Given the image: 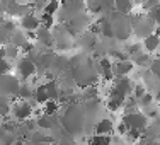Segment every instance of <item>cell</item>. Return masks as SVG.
<instances>
[{
    "label": "cell",
    "instance_id": "4316f807",
    "mask_svg": "<svg viewBox=\"0 0 160 145\" xmlns=\"http://www.w3.org/2000/svg\"><path fill=\"white\" fill-rule=\"evenodd\" d=\"M114 132H118L121 137H126V133H128V127L123 123V121H121V123H118V127H114Z\"/></svg>",
    "mask_w": 160,
    "mask_h": 145
},
{
    "label": "cell",
    "instance_id": "e0dca14e",
    "mask_svg": "<svg viewBox=\"0 0 160 145\" xmlns=\"http://www.w3.org/2000/svg\"><path fill=\"white\" fill-rule=\"evenodd\" d=\"M89 145H112V137H108V135H92L89 138Z\"/></svg>",
    "mask_w": 160,
    "mask_h": 145
},
{
    "label": "cell",
    "instance_id": "4dcf8cb0",
    "mask_svg": "<svg viewBox=\"0 0 160 145\" xmlns=\"http://www.w3.org/2000/svg\"><path fill=\"white\" fill-rule=\"evenodd\" d=\"M12 145H24V142H22L21 138H17V140H16V142H14Z\"/></svg>",
    "mask_w": 160,
    "mask_h": 145
},
{
    "label": "cell",
    "instance_id": "f1b7e54d",
    "mask_svg": "<svg viewBox=\"0 0 160 145\" xmlns=\"http://www.w3.org/2000/svg\"><path fill=\"white\" fill-rule=\"evenodd\" d=\"M5 46H0V60H2V58H5Z\"/></svg>",
    "mask_w": 160,
    "mask_h": 145
},
{
    "label": "cell",
    "instance_id": "7402d4cb",
    "mask_svg": "<svg viewBox=\"0 0 160 145\" xmlns=\"http://www.w3.org/2000/svg\"><path fill=\"white\" fill-rule=\"evenodd\" d=\"M145 94H147V89H145V85H142V84H135L133 85V92H131V96L135 97V99H142Z\"/></svg>",
    "mask_w": 160,
    "mask_h": 145
},
{
    "label": "cell",
    "instance_id": "4fadbf2b",
    "mask_svg": "<svg viewBox=\"0 0 160 145\" xmlns=\"http://www.w3.org/2000/svg\"><path fill=\"white\" fill-rule=\"evenodd\" d=\"M17 97H19V101H28L29 102V99L34 97V89L29 84H22L19 92H17Z\"/></svg>",
    "mask_w": 160,
    "mask_h": 145
},
{
    "label": "cell",
    "instance_id": "2e32d148",
    "mask_svg": "<svg viewBox=\"0 0 160 145\" xmlns=\"http://www.w3.org/2000/svg\"><path fill=\"white\" fill-rule=\"evenodd\" d=\"M58 109H60L58 101H48L46 104H43V114L44 116H56Z\"/></svg>",
    "mask_w": 160,
    "mask_h": 145
},
{
    "label": "cell",
    "instance_id": "d6a6232c",
    "mask_svg": "<svg viewBox=\"0 0 160 145\" xmlns=\"http://www.w3.org/2000/svg\"><path fill=\"white\" fill-rule=\"evenodd\" d=\"M157 60H160V49L157 51Z\"/></svg>",
    "mask_w": 160,
    "mask_h": 145
},
{
    "label": "cell",
    "instance_id": "9a60e30c",
    "mask_svg": "<svg viewBox=\"0 0 160 145\" xmlns=\"http://www.w3.org/2000/svg\"><path fill=\"white\" fill-rule=\"evenodd\" d=\"M36 36H38V39H39L41 43L48 44V46H51V44H53V34H51L49 29L39 28V29H38V33H36Z\"/></svg>",
    "mask_w": 160,
    "mask_h": 145
},
{
    "label": "cell",
    "instance_id": "3957f363",
    "mask_svg": "<svg viewBox=\"0 0 160 145\" xmlns=\"http://www.w3.org/2000/svg\"><path fill=\"white\" fill-rule=\"evenodd\" d=\"M123 123L128 127V130H135V132H147L148 127V116L140 111L136 113H128L123 116Z\"/></svg>",
    "mask_w": 160,
    "mask_h": 145
},
{
    "label": "cell",
    "instance_id": "277c9868",
    "mask_svg": "<svg viewBox=\"0 0 160 145\" xmlns=\"http://www.w3.org/2000/svg\"><path fill=\"white\" fill-rule=\"evenodd\" d=\"M34 109L31 106V102L28 101H17L16 104H12V114L16 121H28L32 116Z\"/></svg>",
    "mask_w": 160,
    "mask_h": 145
},
{
    "label": "cell",
    "instance_id": "ac0fdd59",
    "mask_svg": "<svg viewBox=\"0 0 160 145\" xmlns=\"http://www.w3.org/2000/svg\"><path fill=\"white\" fill-rule=\"evenodd\" d=\"M55 116H44V114H41L39 118H38V128H43V130H53L55 127Z\"/></svg>",
    "mask_w": 160,
    "mask_h": 145
},
{
    "label": "cell",
    "instance_id": "83f0119b",
    "mask_svg": "<svg viewBox=\"0 0 160 145\" xmlns=\"http://www.w3.org/2000/svg\"><path fill=\"white\" fill-rule=\"evenodd\" d=\"M9 39H10V36L3 31L2 28H0V44H7V41H9Z\"/></svg>",
    "mask_w": 160,
    "mask_h": 145
},
{
    "label": "cell",
    "instance_id": "7a4b0ae2",
    "mask_svg": "<svg viewBox=\"0 0 160 145\" xmlns=\"http://www.w3.org/2000/svg\"><path fill=\"white\" fill-rule=\"evenodd\" d=\"M133 92V84L128 77L124 79H116V82L112 84V89L109 92V97L119 99V101H126Z\"/></svg>",
    "mask_w": 160,
    "mask_h": 145
},
{
    "label": "cell",
    "instance_id": "484cf974",
    "mask_svg": "<svg viewBox=\"0 0 160 145\" xmlns=\"http://www.w3.org/2000/svg\"><path fill=\"white\" fill-rule=\"evenodd\" d=\"M10 72V63L7 58H2L0 60V75H9Z\"/></svg>",
    "mask_w": 160,
    "mask_h": 145
},
{
    "label": "cell",
    "instance_id": "603a6c76",
    "mask_svg": "<svg viewBox=\"0 0 160 145\" xmlns=\"http://www.w3.org/2000/svg\"><path fill=\"white\" fill-rule=\"evenodd\" d=\"M58 9H60V3H58V2H48L46 5H44L43 14H48V16H55Z\"/></svg>",
    "mask_w": 160,
    "mask_h": 145
},
{
    "label": "cell",
    "instance_id": "52a82bcc",
    "mask_svg": "<svg viewBox=\"0 0 160 145\" xmlns=\"http://www.w3.org/2000/svg\"><path fill=\"white\" fill-rule=\"evenodd\" d=\"M114 127H116V125L112 123V120H109V118H102V120H99V123L96 125V128H94V135H108V137H111L114 133Z\"/></svg>",
    "mask_w": 160,
    "mask_h": 145
},
{
    "label": "cell",
    "instance_id": "5b68a950",
    "mask_svg": "<svg viewBox=\"0 0 160 145\" xmlns=\"http://www.w3.org/2000/svg\"><path fill=\"white\" fill-rule=\"evenodd\" d=\"M36 68L38 65L32 62L31 58H21V62L17 65V70H19V75H21L22 79H31L34 74H36Z\"/></svg>",
    "mask_w": 160,
    "mask_h": 145
},
{
    "label": "cell",
    "instance_id": "6da1fadb",
    "mask_svg": "<svg viewBox=\"0 0 160 145\" xmlns=\"http://www.w3.org/2000/svg\"><path fill=\"white\" fill-rule=\"evenodd\" d=\"M131 28L136 36L145 39V38H148L150 34L155 33V22L148 16H136L135 19H131Z\"/></svg>",
    "mask_w": 160,
    "mask_h": 145
},
{
    "label": "cell",
    "instance_id": "9c48e42d",
    "mask_svg": "<svg viewBox=\"0 0 160 145\" xmlns=\"http://www.w3.org/2000/svg\"><path fill=\"white\" fill-rule=\"evenodd\" d=\"M99 67H101V68H99V72H101L102 79H104V80H112V79H114V70H112L111 60H109L108 56H104V58L101 60Z\"/></svg>",
    "mask_w": 160,
    "mask_h": 145
},
{
    "label": "cell",
    "instance_id": "ffe728a7",
    "mask_svg": "<svg viewBox=\"0 0 160 145\" xmlns=\"http://www.w3.org/2000/svg\"><path fill=\"white\" fill-rule=\"evenodd\" d=\"M152 63V58L147 55V53H138L135 56V65H140V67H148Z\"/></svg>",
    "mask_w": 160,
    "mask_h": 145
},
{
    "label": "cell",
    "instance_id": "44dd1931",
    "mask_svg": "<svg viewBox=\"0 0 160 145\" xmlns=\"http://www.w3.org/2000/svg\"><path fill=\"white\" fill-rule=\"evenodd\" d=\"M53 22H55V17H53V16H48V14H41V16H39V24H41V28L49 29V28L53 26Z\"/></svg>",
    "mask_w": 160,
    "mask_h": 145
},
{
    "label": "cell",
    "instance_id": "cb8c5ba5",
    "mask_svg": "<svg viewBox=\"0 0 160 145\" xmlns=\"http://www.w3.org/2000/svg\"><path fill=\"white\" fill-rule=\"evenodd\" d=\"M153 101H155V96H152L150 92H147L138 101V106H140V108H148V106H152V102H153Z\"/></svg>",
    "mask_w": 160,
    "mask_h": 145
},
{
    "label": "cell",
    "instance_id": "d6986e66",
    "mask_svg": "<svg viewBox=\"0 0 160 145\" xmlns=\"http://www.w3.org/2000/svg\"><path fill=\"white\" fill-rule=\"evenodd\" d=\"M9 113H12V104H10V99L0 96V116H7Z\"/></svg>",
    "mask_w": 160,
    "mask_h": 145
},
{
    "label": "cell",
    "instance_id": "d4e9b609",
    "mask_svg": "<svg viewBox=\"0 0 160 145\" xmlns=\"http://www.w3.org/2000/svg\"><path fill=\"white\" fill-rule=\"evenodd\" d=\"M150 72L160 80V60H152V63H150Z\"/></svg>",
    "mask_w": 160,
    "mask_h": 145
},
{
    "label": "cell",
    "instance_id": "5bb4252c",
    "mask_svg": "<svg viewBox=\"0 0 160 145\" xmlns=\"http://www.w3.org/2000/svg\"><path fill=\"white\" fill-rule=\"evenodd\" d=\"M34 99H36V102H39V104H46L49 101L48 92H46V89H44V84H41V85H38L36 89H34Z\"/></svg>",
    "mask_w": 160,
    "mask_h": 145
},
{
    "label": "cell",
    "instance_id": "1f68e13d",
    "mask_svg": "<svg viewBox=\"0 0 160 145\" xmlns=\"http://www.w3.org/2000/svg\"><path fill=\"white\" fill-rule=\"evenodd\" d=\"M155 99H157V101H158V102H160V89H158V91H157V96H155Z\"/></svg>",
    "mask_w": 160,
    "mask_h": 145
},
{
    "label": "cell",
    "instance_id": "8fae6325",
    "mask_svg": "<svg viewBox=\"0 0 160 145\" xmlns=\"http://www.w3.org/2000/svg\"><path fill=\"white\" fill-rule=\"evenodd\" d=\"M44 89H46V92H48L49 101H58V97L62 96V87H60L58 82H55V80L46 82L44 84Z\"/></svg>",
    "mask_w": 160,
    "mask_h": 145
},
{
    "label": "cell",
    "instance_id": "7c38bea8",
    "mask_svg": "<svg viewBox=\"0 0 160 145\" xmlns=\"http://www.w3.org/2000/svg\"><path fill=\"white\" fill-rule=\"evenodd\" d=\"M114 10H116L118 14H121V16H128L133 10V3L126 2V0H118V2L114 3Z\"/></svg>",
    "mask_w": 160,
    "mask_h": 145
},
{
    "label": "cell",
    "instance_id": "ba28073f",
    "mask_svg": "<svg viewBox=\"0 0 160 145\" xmlns=\"http://www.w3.org/2000/svg\"><path fill=\"white\" fill-rule=\"evenodd\" d=\"M22 28L26 29V31H38V29L41 28V24H39V17L36 16L34 12H29V14H26L24 17H22Z\"/></svg>",
    "mask_w": 160,
    "mask_h": 145
},
{
    "label": "cell",
    "instance_id": "8992f818",
    "mask_svg": "<svg viewBox=\"0 0 160 145\" xmlns=\"http://www.w3.org/2000/svg\"><path fill=\"white\" fill-rule=\"evenodd\" d=\"M135 68V63L131 60H126V62H116L112 65V70H114V77L116 79H124L131 74V70Z\"/></svg>",
    "mask_w": 160,
    "mask_h": 145
},
{
    "label": "cell",
    "instance_id": "30bf717a",
    "mask_svg": "<svg viewBox=\"0 0 160 145\" xmlns=\"http://www.w3.org/2000/svg\"><path fill=\"white\" fill-rule=\"evenodd\" d=\"M142 46L147 49L148 53H157L160 49V38L157 36V34H150L148 38H145Z\"/></svg>",
    "mask_w": 160,
    "mask_h": 145
},
{
    "label": "cell",
    "instance_id": "f546056e",
    "mask_svg": "<svg viewBox=\"0 0 160 145\" xmlns=\"http://www.w3.org/2000/svg\"><path fill=\"white\" fill-rule=\"evenodd\" d=\"M2 17H3V5H2V3H0V22H2V21H3V19H2Z\"/></svg>",
    "mask_w": 160,
    "mask_h": 145
}]
</instances>
